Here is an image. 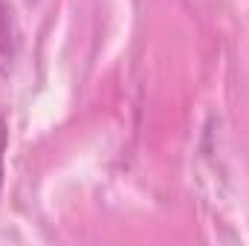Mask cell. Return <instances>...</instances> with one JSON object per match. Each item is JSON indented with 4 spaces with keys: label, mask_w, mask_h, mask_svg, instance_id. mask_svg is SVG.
<instances>
[{
    "label": "cell",
    "mask_w": 249,
    "mask_h": 246,
    "mask_svg": "<svg viewBox=\"0 0 249 246\" xmlns=\"http://www.w3.org/2000/svg\"><path fill=\"white\" fill-rule=\"evenodd\" d=\"M3 151H6V124L0 116V174H3Z\"/></svg>",
    "instance_id": "cell-1"
}]
</instances>
